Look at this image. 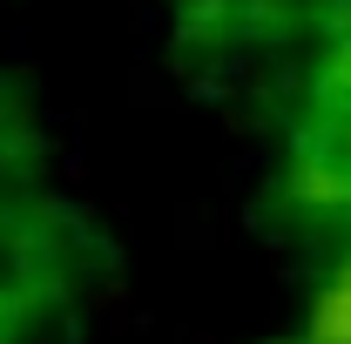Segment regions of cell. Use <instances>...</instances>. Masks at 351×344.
<instances>
[{
    "mask_svg": "<svg viewBox=\"0 0 351 344\" xmlns=\"http://www.w3.org/2000/svg\"><path fill=\"white\" fill-rule=\"evenodd\" d=\"M298 344H351V250L317 277L304 324H298Z\"/></svg>",
    "mask_w": 351,
    "mask_h": 344,
    "instance_id": "1",
    "label": "cell"
}]
</instances>
